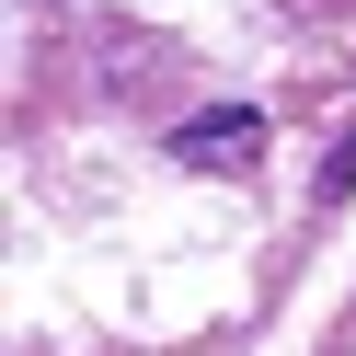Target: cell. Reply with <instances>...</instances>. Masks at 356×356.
<instances>
[{
	"label": "cell",
	"instance_id": "6da1fadb",
	"mask_svg": "<svg viewBox=\"0 0 356 356\" xmlns=\"http://www.w3.org/2000/svg\"><path fill=\"white\" fill-rule=\"evenodd\" d=\"M172 161H184V172H253L264 161V115H253V104H207V115L172 127Z\"/></svg>",
	"mask_w": 356,
	"mask_h": 356
}]
</instances>
